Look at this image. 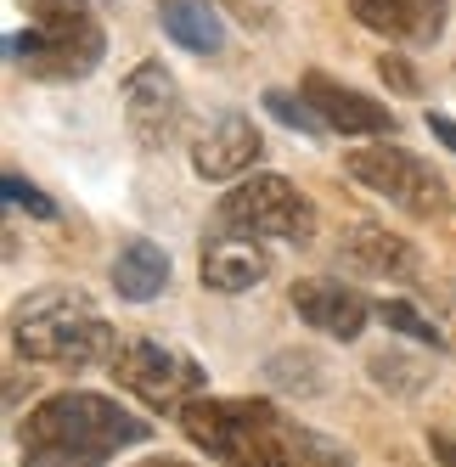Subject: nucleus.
I'll list each match as a JSON object with an SVG mask.
<instances>
[{"label": "nucleus", "instance_id": "f257e3e1", "mask_svg": "<svg viewBox=\"0 0 456 467\" xmlns=\"http://www.w3.org/2000/svg\"><path fill=\"white\" fill-rule=\"evenodd\" d=\"M147 422L130 417L119 400L62 389L40 400L23 422V467H108L119 451L147 445Z\"/></svg>", "mask_w": 456, "mask_h": 467}, {"label": "nucleus", "instance_id": "f03ea898", "mask_svg": "<svg viewBox=\"0 0 456 467\" xmlns=\"http://www.w3.org/2000/svg\"><path fill=\"white\" fill-rule=\"evenodd\" d=\"M12 349L35 366H57V372H85V366H113L119 332L102 321V310L79 298L74 287H46L23 298L12 316Z\"/></svg>", "mask_w": 456, "mask_h": 467}, {"label": "nucleus", "instance_id": "7ed1b4c3", "mask_svg": "<svg viewBox=\"0 0 456 467\" xmlns=\"http://www.w3.org/2000/svg\"><path fill=\"white\" fill-rule=\"evenodd\" d=\"M181 433L198 451H209L220 467H305L293 422L271 400H192L181 411Z\"/></svg>", "mask_w": 456, "mask_h": 467}, {"label": "nucleus", "instance_id": "20e7f679", "mask_svg": "<svg viewBox=\"0 0 456 467\" xmlns=\"http://www.w3.org/2000/svg\"><path fill=\"white\" fill-rule=\"evenodd\" d=\"M214 225L243 231V237H259V243L271 237V243L305 248V243H316V203L287 175H248L220 197Z\"/></svg>", "mask_w": 456, "mask_h": 467}, {"label": "nucleus", "instance_id": "39448f33", "mask_svg": "<svg viewBox=\"0 0 456 467\" xmlns=\"http://www.w3.org/2000/svg\"><path fill=\"white\" fill-rule=\"evenodd\" d=\"M113 378H119V389H130L141 400V406H152V411H186L192 400H203V383H209V372L192 355H181V349H170V344H158V338H130V344H119V355H113Z\"/></svg>", "mask_w": 456, "mask_h": 467}, {"label": "nucleus", "instance_id": "423d86ee", "mask_svg": "<svg viewBox=\"0 0 456 467\" xmlns=\"http://www.w3.org/2000/svg\"><path fill=\"white\" fill-rule=\"evenodd\" d=\"M344 170H349V181H361L367 192L389 197V203L406 209V214H445L451 209V192L434 175V163H422L406 147H389V141L355 147V152H344Z\"/></svg>", "mask_w": 456, "mask_h": 467}, {"label": "nucleus", "instance_id": "0eeeda50", "mask_svg": "<svg viewBox=\"0 0 456 467\" xmlns=\"http://www.w3.org/2000/svg\"><path fill=\"white\" fill-rule=\"evenodd\" d=\"M186 119V102H181V85L164 62H136L124 74V124L147 152H164L175 141V130Z\"/></svg>", "mask_w": 456, "mask_h": 467}, {"label": "nucleus", "instance_id": "6e6552de", "mask_svg": "<svg viewBox=\"0 0 456 467\" xmlns=\"http://www.w3.org/2000/svg\"><path fill=\"white\" fill-rule=\"evenodd\" d=\"M259 152H265L259 124L243 108H225L198 130V141H192V175L198 181H243Z\"/></svg>", "mask_w": 456, "mask_h": 467}, {"label": "nucleus", "instance_id": "1a4fd4ad", "mask_svg": "<svg viewBox=\"0 0 456 467\" xmlns=\"http://www.w3.org/2000/svg\"><path fill=\"white\" fill-rule=\"evenodd\" d=\"M293 310H299V321L305 327H316V332H327V338H338V344H355L367 332V321L378 316V305L361 293V287H344V282H333V276H305V282H293Z\"/></svg>", "mask_w": 456, "mask_h": 467}, {"label": "nucleus", "instance_id": "9d476101", "mask_svg": "<svg viewBox=\"0 0 456 467\" xmlns=\"http://www.w3.org/2000/svg\"><path fill=\"white\" fill-rule=\"evenodd\" d=\"M198 276H203L209 293H248L271 276V254L259 248V237L214 225L203 237V254H198Z\"/></svg>", "mask_w": 456, "mask_h": 467}, {"label": "nucleus", "instance_id": "9b49d317", "mask_svg": "<svg viewBox=\"0 0 456 467\" xmlns=\"http://www.w3.org/2000/svg\"><path fill=\"white\" fill-rule=\"evenodd\" d=\"M299 90H305L310 113L327 130H338V136H383V130H395V113L383 102H372L367 90H349V85H338L327 74H305Z\"/></svg>", "mask_w": 456, "mask_h": 467}, {"label": "nucleus", "instance_id": "f8f14e48", "mask_svg": "<svg viewBox=\"0 0 456 467\" xmlns=\"http://www.w3.org/2000/svg\"><path fill=\"white\" fill-rule=\"evenodd\" d=\"M349 17L400 46H434L445 35V0H349Z\"/></svg>", "mask_w": 456, "mask_h": 467}, {"label": "nucleus", "instance_id": "ddd939ff", "mask_svg": "<svg viewBox=\"0 0 456 467\" xmlns=\"http://www.w3.org/2000/svg\"><path fill=\"white\" fill-rule=\"evenodd\" d=\"M164 287H170V254L158 248V243L130 237L113 254V293L124 298V305H152Z\"/></svg>", "mask_w": 456, "mask_h": 467}, {"label": "nucleus", "instance_id": "4468645a", "mask_svg": "<svg viewBox=\"0 0 456 467\" xmlns=\"http://www.w3.org/2000/svg\"><path fill=\"white\" fill-rule=\"evenodd\" d=\"M158 23H164V35L192 57H220L225 51V23L209 0H158Z\"/></svg>", "mask_w": 456, "mask_h": 467}, {"label": "nucleus", "instance_id": "2eb2a0df", "mask_svg": "<svg viewBox=\"0 0 456 467\" xmlns=\"http://www.w3.org/2000/svg\"><path fill=\"white\" fill-rule=\"evenodd\" d=\"M344 254H349V265H361L367 276H417V254H411V243L395 237V231H383V225H372V220L349 225Z\"/></svg>", "mask_w": 456, "mask_h": 467}, {"label": "nucleus", "instance_id": "dca6fc26", "mask_svg": "<svg viewBox=\"0 0 456 467\" xmlns=\"http://www.w3.org/2000/svg\"><path fill=\"white\" fill-rule=\"evenodd\" d=\"M265 378L287 394H321V360L305 355V349H282V355H271Z\"/></svg>", "mask_w": 456, "mask_h": 467}, {"label": "nucleus", "instance_id": "f3484780", "mask_svg": "<svg viewBox=\"0 0 456 467\" xmlns=\"http://www.w3.org/2000/svg\"><path fill=\"white\" fill-rule=\"evenodd\" d=\"M378 321H383L389 332H400V338L422 344V349H445V332H440L429 316H417L406 298H383V305H378Z\"/></svg>", "mask_w": 456, "mask_h": 467}, {"label": "nucleus", "instance_id": "a211bd4d", "mask_svg": "<svg viewBox=\"0 0 456 467\" xmlns=\"http://www.w3.org/2000/svg\"><path fill=\"white\" fill-rule=\"evenodd\" d=\"M367 372H372V383L378 389H395V394H417L422 389V360H406V355H395V349H383V355H372L367 360Z\"/></svg>", "mask_w": 456, "mask_h": 467}, {"label": "nucleus", "instance_id": "6ab92c4d", "mask_svg": "<svg viewBox=\"0 0 456 467\" xmlns=\"http://www.w3.org/2000/svg\"><path fill=\"white\" fill-rule=\"evenodd\" d=\"M265 108H271V119L276 124H287V130H299V136H321V124L316 113H310V102L305 96H287V90H265Z\"/></svg>", "mask_w": 456, "mask_h": 467}, {"label": "nucleus", "instance_id": "aec40b11", "mask_svg": "<svg viewBox=\"0 0 456 467\" xmlns=\"http://www.w3.org/2000/svg\"><path fill=\"white\" fill-rule=\"evenodd\" d=\"M293 440H299L305 467H355L338 445H327V440H321V433H310V428H293Z\"/></svg>", "mask_w": 456, "mask_h": 467}, {"label": "nucleus", "instance_id": "412c9836", "mask_svg": "<svg viewBox=\"0 0 456 467\" xmlns=\"http://www.w3.org/2000/svg\"><path fill=\"white\" fill-rule=\"evenodd\" d=\"M0 186H6V197H12L17 209H28V214H40V220H51V214H57V203H51V197H46L40 186H28L23 175H6V181H0Z\"/></svg>", "mask_w": 456, "mask_h": 467}, {"label": "nucleus", "instance_id": "4be33fe9", "mask_svg": "<svg viewBox=\"0 0 456 467\" xmlns=\"http://www.w3.org/2000/svg\"><path fill=\"white\" fill-rule=\"evenodd\" d=\"M378 74H383V85H395L400 96H417V74L406 68V57H378Z\"/></svg>", "mask_w": 456, "mask_h": 467}, {"label": "nucleus", "instance_id": "5701e85b", "mask_svg": "<svg viewBox=\"0 0 456 467\" xmlns=\"http://www.w3.org/2000/svg\"><path fill=\"white\" fill-rule=\"evenodd\" d=\"M429 451L440 467H456V433H429Z\"/></svg>", "mask_w": 456, "mask_h": 467}, {"label": "nucleus", "instance_id": "b1692460", "mask_svg": "<svg viewBox=\"0 0 456 467\" xmlns=\"http://www.w3.org/2000/svg\"><path fill=\"white\" fill-rule=\"evenodd\" d=\"M429 130H434V141H440V147H451V152H456V119H445V113H429Z\"/></svg>", "mask_w": 456, "mask_h": 467}, {"label": "nucleus", "instance_id": "393cba45", "mask_svg": "<svg viewBox=\"0 0 456 467\" xmlns=\"http://www.w3.org/2000/svg\"><path fill=\"white\" fill-rule=\"evenodd\" d=\"M136 467H198V462H186V456H152V462H136Z\"/></svg>", "mask_w": 456, "mask_h": 467}]
</instances>
